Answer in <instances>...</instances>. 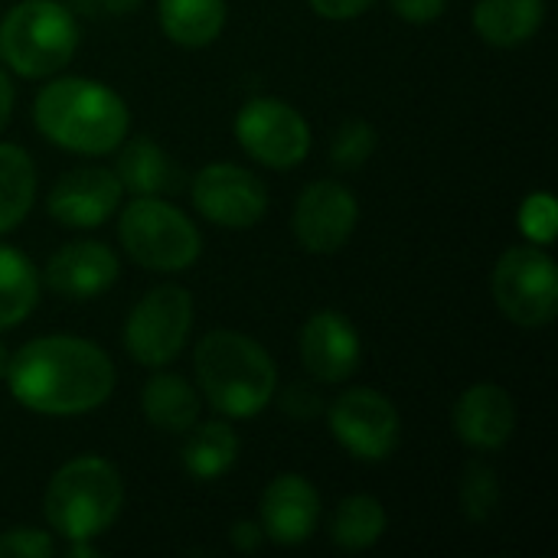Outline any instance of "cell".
<instances>
[{
    "mask_svg": "<svg viewBox=\"0 0 558 558\" xmlns=\"http://www.w3.org/2000/svg\"><path fill=\"white\" fill-rule=\"evenodd\" d=\"M458 500H461V513L471 523H487L497 507H500V481L497 471L484 461H471L461 474L458 484Z\"/></svg>",
    "mask_w": 558,
    "mask_h": 558,
    "instance_id": "cell-26",
    "label": "cell"
},
{
    "mask_svg": "<svg viewBox=\"0 0 558 558\" xmlns=\"http://www.w3.org/2000/svg\"><path fill=\"white\" fill-rule=\"evenodd\" d=\"M33 124L49 144L69 154L105 157L128 137L131 111L111 85L85 75H62L39 88Z\"/></svg>",
    "mask_w": 558,
    "mask_h": 558,
    "instance_id": "cell-2",
    "label": "cell"
},
{
    "mask_svg": "<svg viewBox=\"0 0 558 558\" xmlns=\"http://www.w3.org/2000/svg\"><path fill=\"white\" fill-rule=\"evenodd\" d=\"M137 3H141V0H101V7H105L108 13H114V16H124V13H131Z\"/></svg>",
    "mask_w": 558,
    "mask_h": 558,
    "instance_id": "cell-35",
    "label": "cell"
},
{
    "mask_svg": "<svg viewBox=\"0 0 558 558\" xmlns=\"http://www.w3.org/2000/svg\"><path fill=\"white\" fill-rule=\"evenodd\" d=\"M229 543H232V549H239V553H255V549L265 543V533H262L258 523L239 520V523L232 526V533H229Z\"/></svg>",
    "mask_w": 558,
    "mask_h": 558,
    "instance_id": "cell-32",
    "label": "cell"
},
{
    "mask_svg": "<svg viewBox=\"0 0 558 558\" xmlns=\"http://www.w3.org/2000/svg\"><path fill=\"white\" fill-rule=\"evenodd\" d=\"M114 177L131 196H163L180 186V167L163 154L154 137H124L118 144Z\"/></svg>",
    "mask_w": 558,
    "mask_h": 558,
    "instance_id": "cell-18",
    "label": "cell"
},
{
    "mask_svg": "<svg viewBox=\"0 0 558 558\" xmlns=\"http://www.w3.org/2000/svg\"><path fill=\"white\" fill-rule=\"evenodd\" d=\"M190 196L196 213L222 229H252L268 213V190L262 177L239 163H206L193 177Z\"/></svg>",
    "mask_w": 558,
    "mask_h": 558,
    "instance_id": "cell-11",
    "label": "cell"
},
{
    "mask_svg": "<svg viewBox=\"0 0 558 558\" xmlns=\"http://www.w3.org/2000/svg\"><path fill=\"white\" fill-rule=\"evenodd\" d=\"M258 526L278 546H301L320 526V494L301 474H278L258 504Z\"/></svg>",
    "mask_w": 558,
    "mask_h": 558,
    "instance_id": "cell-15",
    "label": "cell"
},
{
    "mask_svg": "<svg viewBox=\"0 0 558 558\" xmlns=\"http://www.w3.org/2000/svg\"><path fill=\"white\" fill-rule=\"evenodd\" d=\"M118 242L147 271H186L203 252L196 222L163 196H134L121 209Z\"/></svg>",
    "mask_w": 558,
    "mask_h": 558,
    "instance_id": "cell-6",
    "label": "cell"
},
{
    "mask_svg": "<svg viewBox=\"0 0 558 558\" xmlns=\"http://www.w3.org/2000/svg\"><path fill=\"white\" fill-rule=\"evenodd\" d=\"M226 0H160L157 20L170 43L183 49H203L226 29Z\"/></svg>",
    "mask_w": 558,
    "mask_h": 558,
    "instance_id": "cell-21",
    "label": "cell"
},
{
    "mask_svg": "<svg viewBox=\"0 0 558 558\" xmlns=\"http://www.w3.org/2000/svg\"><path fill=\"white\" fill-rule=\"evenodd\" d=\"M7 363H10V353H7V347L0 343V383H3V373H7Z\"/></svg>",
    "mask_w": 558,
    "mask_h": 558,
    "instance_id": "cell-36",
    "label": "cell"
},
{
    "mask_svg": "<svg viewBox=\"0 0 558 558\" xmlns=\"http://www.w3.org/2000/svg\"><path fill=\"white\" fill-rule=\"evenodd\" d=\"M327 425L343 451L369 464L392 458L402 441V415L396 402L369 386H356L337 396L327 412Z\"/></svg>",
    "mask_w": 558,
    "mask_h": 558,
    "instance_id": "cell-10",
    "label": "cell"
},
{
    "mask_svg": "<svg viewBox=\"0 0 558 558\" xmlns=\"http://www.w3.org/2000/svg\"><path fill=\"white\" fill-rule=\"evenodd\" d=\"M389 517L386 507L369 494L343 497L330 517V539L343 553H366L386 536Z\"/></svg>",
    "mask_w": 558,
    "mask_h": 558,
    "instance_id": "cell-23",
    "label": "cell"
},
{
    "mask_svg": "<svg viewBox=\"0 0 558 558\" xmlns=\"http://www.w3.org/2000/svg\"><path fill=\"white\" fill-rule=\"evenodd\" d=\"M114 363L111 356L72 333H46L23 343L3 373L10 396L49 418H72L101 409L114 392Z\"/></svg>",
    "mask_w": 558,
    "mask_h": 558,
    "instance_id": "cell-1",
    "label": "cell"
},
{
    "mask_svg": "<svg viewBox=\"0 0 558 558\" xmlns=\"http://www.w3.org/2000/svg\"><path fill=\"white\" fill-rule=\"evenodd\" d=\"M301 363L307 376H314L324 386L347 383L363 360V340L353 327V320L340 311H317L301 327Z\"/></svg>",
    "mask_w": 558,
    "mask_h": 558,
    "instance_id": "cell-14",
    "label": "cell"
},
{
    "mask_svg": "<svg viewBox=\"0 0 558 558\" xmlns=\"http://www.w3.org/2000/svg\"><path fill=\"white\" fill-rule=\"evenodd\" d=\"M56 539L33 526H13L0 533V558H52Z\"/></svg>",
    "mask_w": 558,
    "mask_h": 558,
    "instance_id": "cell-29",
    "label": "cell"
},
{
    "mask_svg": "<svg viewBox=\"0 0 558 558\" xmlns=\"http://www.w3.org/2000/svg\"><path fill=\"white\" fill-rule=\"evenodd\" d=\"M520 232L533 242V245H553L558 232V206L556 196L539 190V193H530L523 203H520Z\"/></svg>",
    "mask_w": 558,
    "mask_h": 558,
    "instance_id": "cell-28",
    "label": "cell"
},
{
    "mask_svg": "<svg viewBox=\"0 0 558 558\" xmlns=\"http://www.w3.org/2000/svg\"><path fill=\"white\" fill-rule=\"evenodd\" d=\"M494 301L500 314L523 327H549L558 314V268L546 245H513L494 265Z\"/></svg>",
    "mask_w": 558,
    "mask_h": 558,
    "instance_id": "cell-7",
    "label": "cell"
},
{
    "mask_svg": "<svg viewBox=\"0 0 558 558\" xmlns=\"http://www.w3.org/2000/svg\"><path fill=\"white\" fill-rule=\"evenodd\" d=\"M193 330V298L183 284L147 291L124 320V350L137 366L163 369L173 363Z\"/></svg>",
    "mask_w": 558,
    "mask_h": 558,
    "instance_id": "cell-8",
    "label": "cell"
},
{
    "mask_svg": "<svg viewBox=\"0 0 558 558\" xmlns=\"http://www.w3.org/2000/svg\"><path fill=\"white\" fill-rule=\"evenodd\" d=\"M389 7H392L396 16H402L405 23L422 26V23H435V20L445 13L448 0H389Z\"/></svg>",
    "mask_w": 558,
    "mask_h": 558,
    "instance_id": "cell-30",
    "label": "cell"
},
{
    "mask_svg": "<svg viewBox=\"0 0 558 558\" xmlns=\"http://www.w3.org/2000/svg\"><path fill=\"white\" fill-rule=\"evenodd\" d=\"M376 144H379V134L369 121L363 118H350L337 128L333 134V144H330V160L337 170L350 173V170H360L373 154H376Z\"/></svg>",
    "mask_w": 558,
    "mask_h": 558,
    "instance_id": "cell-27",
    "label": "cell"
},
{
    "mask_svg": "<svg viewBox=\"0 0 558 558\" xmlns=\"http://www.w3.org/2000/svg\"><path fill=\"white\" fill-rule=\"evenodd\" d=\"M39 304V275L33 262L0 242V330L20 327Z\"/></svg>",
    "mask_w": 558,
    "mask_h": 558,
    "instance_id": "cell-24",
    "label": "cell"
},
{
    "mask_svg": "<svg viewBox=\"0 0 558 558\" xmlns=\"http://www.w3.org/2000/svg\"><path fill=\"white\" fill-rule=\"evenodd\" d=\"M454 435L474 451H500L517 435V402L504 386L477 383L454 402Z\"/></svg>",
    "mask_w": 558,
    "mask_h": 558,
    "instance_id": "cell-17",
    "label": "cell"
},
{
    "mask_svg": "<svg viewBox=\"0 0 558 558\" xmlns=\"http://www.w3.org/2000/svg\"><path fill=\"white\" fill-rule=\"evenodd\" d=\"M10 114H13V85H10L7 69L0 65V131L10 124Z\"/></svg>",
    "mask_w": 558,
    "mask_h": 558,
    "instance_id": "cell-33",
    "label": "cell"
},
{
    "mask_svg": "<svg viewBox=\"0 0 558 558\" xmlns=\"http://www.w3.org/2000/svg\"><path fill=\"white\" fill-rule=\"evenodd\" d=\"M360 222V203L340 180H314L301 190L291 216L294 239L314 255L340 252Z\"/></svg>",
    "mask_w": 558,
    "mask_h": 558,
    "instance_id": "cell-12",
    "label": "cell"
},
{
    "mask_svg": "<svg viewBox=\"0 0 558 558\" xmlns=\"http://www.w3.org/2000/svg\"><path fill=\"white\" fill-rule=\"evenodd\" d=\"M307 3H311V10H314L317 16L337 20V23L356 20V16H363L366 10L376 7V0H307Z\"/></svg>",
    "mask_w": 558,
    "mask_h": 558,
    "instance_id": "cell-31",
    "label": "cell"
},
{
    "mask_svg": "<svg viewBox=\"0 0 558 558\" xmlns=\"http://www.w3.org/2000/svg\"><path fill=\"white\" fill-rule=\"evenodd\" d=\"M69 556L72 558H98L101 549L95 546V539H69Z\"/></svg>",
    "mask_w": 558,
    "mask_h": 558,
    "instance_id": "cell-34",
    "label": "cell"
},
{
    "mask_svg": "<svg viewBox=\"0 0 558 558\" xmlns=\"http://www.w3.org/2000/svg\"><path fill=\"white\" fill-rule=\"evenodd\" d=\"M203 396L186 383L180 373L154 369V376L141 389V412L144 418L167 435H186L199 422Z\"/></svg>",
    "mask_w": 558,
    "mask_h": 558,
    "instance_id": "cell-19",
    "label": "cell"
},
{
    "mask_svg": "<svg viewBox=\"0 0 558 558\" xmlns=\"http://www.w3.org/2000/svg\"><path fill=\"white\" fill-rule=\"evenodd\" d=\"M546 20V0H477L471 23L477 36L497 49L530 43Z\"/></svg>",
    "mask_w": 558,
    "mask_h": 558,
    "instance_id": "cell-20",
    "label": "cell"
},
{
    "mask_svg": "<svg viewBox=\"0 0 558 558\" xmlns=\"http://www.w3.org/2000/svg\"><path fill=\"white\" fill-rule=\"evenodd\" d=\"M118 255L105 242L95 239H75L52 252V258L43 268V278L52 294L69 301H92L105 294L118 281Z\"/></svg>",
    "mask_w": 558,
    "mask_h": 558,
    "instance_id": "cell-16",
    "label": "cell"
},
{
    "mask_svg": "<svg viewBox=\"0 0 558 558\" xmlns=\"http://www.w3.org/2000/svg\"><path fill=\"white\" fill-rule=\"evenodd\" d=\"M239 147L262 167L291 170L311 154V124L281 98H248L235 114Z\"/></svg>",
    "mask_w": 558,
    "mask_h": 558,
    "instance_id": "cell-9",
    "label": "cell"
},
{
    "mask_svg": "<svg viewBox=\"0 0 558 558\" xmlns=\"http://www.w3.org/2000/svg\"><path fill=\"white\" fill-rule=\"evenodd\" d=\"M239 458V435L229 422H203L186 432L183 468L196 481H216L232 471Z\"/></svg>",
    "mask_w": 558,
    "mask_h": 558,
    "instance_id": "cell-22",
    "label": "cell"
},
{
    "mask_svg": "<svg viewBox=\"0 0 558 558\" xmlns=\"http://www.w3.org/2000/svg\"><path fill=\"white\" fill-rule=\"evenodd\" d=\"M36 167L16 144H0V235L13 232L33 209Z\"/></svg>",
    "mask_w": 558,
    "mask_h": 558,
    "instance_id": "cell-25",
    "label": "cell"
},
{
    "mask_svg": "<svg viewBox=\"0 0 558 558\" xmlns=\"http://www.w3.org/2000/svg\"><path fill=\"white\" fill-rule=\"evenodd\" d=\"M193 373L199 396L222 418L262 415L278 389L271 353L239 330H209L193 350Z\"/></svg>",
    "mask_w": 558,
    "mask_h": 558,
    "instance_id": "cell-3",
    "label": "cell"
},
{
    "mask_svg": "<svg viewBox=\"0 0 558 558\" xmlns=\"http://www.w3.org/2000/svg\"><path fill=\"white\" fill-rule=\"evenodd\" d=\"M78 49V23L59 0H20L0 20V65L20 78L62 72Z\"/></svg>",
    "mask_w": 558,
    "mask_h": 558,
    "instance_id": "cell-5",
    "label": "cell"
},
{
    "mask_svg": "<svg viewBox=\"0 0 558 558\" xmlns=\"http://www.w3.org/2000/svg\"><path fill=\"white\" fill-rule=\"evenodd\" d=\"M124 507V484L111 461L82 454L65 461L46 484L43 513L52 533L69 539H98Z\"/></svg>",
    "mask_w": 558,
    "mask_h": 558,
    "instance_id": "cell-4",
    "label": "cell"
},
{
    "mask_svg": "<svg viewBox=\"0 0 558 558\" xmlns=\"http://www.w3.org/2000/svg\"><path fill=\"white\" fill-rule=\"evenodd\" d=\"M121 180L111 167H75L56 180L46 196V209L59 226L98 229L121 206Z\"/></svg>",
    "mask_w": 558,
    "mask_h": 558,
    "instance_id": "cell-13",
    "label": "cell"
}]
</instances>
